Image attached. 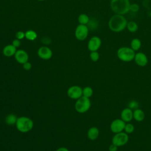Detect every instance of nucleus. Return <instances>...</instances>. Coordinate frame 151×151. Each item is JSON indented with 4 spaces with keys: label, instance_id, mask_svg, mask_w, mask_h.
<instances>
[{
    "label": "nucleus",
    "instance_id": "obj_31",
    "mask_svg": "<svg viewBox=\"0 0 151 151\" xmlns=\"http://www.w3.org/2000/svg\"><path fill=\"white\" fill-rule=\"evenodd\" d=\"M117 148H118V147L116 145H115L112 143L111 145H110L109 146V151H117Z\"/></svg>",
    "mask_w": 151,
    "mask_h": 151
},
{
    "label": "nucleus",
    "instance_id": "obj_21",
    "mask_svg": "<svg viewBox=\"0 0 151 151\" xmlns=\"http://www.w3.org/2000/svg\"><path fill=\"white\" fill-rule=\"evenodd\" d=\"M90 19L87 15L85 14H80L78 17V21L80 23V24L83 25H86L89 22Z\"/></svg>",
    "mask_w": 151,
    "mask_h": 151
},
{
    "label": "nucleus",
    "instance_id": "obj_20",
    "mask_svg": "<svg viewBox=\"0 0 151 151\" xmlns=\"http://www.w3.org/2000/svg\"><path fill=\"white\" fill-rule=\"evenodd\" d=\"M25 38L30 41H33L35 40L37 37V34L35 31L33 30H28L25 32Z\"/></svg>",
    "mask_w": 151,
    "mask_h": 151
},
{
    "label": "nucleus",
    "instance_id": "obj_4",
    "mask_svg": "<svg viewBox=\"0 0 151 151\" xmlns=\"http://www.w3.org/2000/svg\"><path fill=\"white\" fill-rule=\"evenodd\" d=\"M117 55L119 60L124 62H130L134 60L135 52L130 47H122L118 49Z\"/></svg>",
    "mask_w": 151,
    "mask_h": 151
},
{
    "label": "nucleus",
    "instance_id": "obj_14",
    "mask_svg": "<svg viewBox=\"0 0 151 151\" xmlns=\"http://www.w3.org/2000/svg\"><path fill=\"white\" fill-rule=\"evenodd\" d=\"M120 117L124 122L129 123L133 119V111L129 107L125 108L122 111Z\"/></svg>",
    "mask_w": 151,
    "mask_h": 151
},
{
    "label": "nucleus",
    "instance_id": "obj_29",
    "mask_svg": "<svg viewBox=\"0 0 151 151\" xmlns=\"http://www.w3.org/2000/svg\"><path fill=\"white\" fill-rule=\"evenodd\" d=\"M22 67H23V68L26 70V71H28L29 70H31V67H32V65L31 64V63L27 61L26 63H25L24 64H22Z\"/></svg>",
    "mask_w": 151,
    "mask_h": 151
},
{
    "label": "nucleus",
    "instance_id": "obj_5",
    "mask_svg": "<svg viewBox=\"0 0 151 151\" xmlns=\"http://www.w3.org/2000/svg\"><path fill=\"white\" fill-rule=\"evenodd\" d=\"M91 107L90 98L82 96L80 98L76 100L75 103V109L79 113L87 112Z\"/></svg>",
    "mask_w": 151,
    "mask_h": 151
},
{
    "label": "nucleus",
    "instance_id": "obj_6",
    "mask_svg": "<svg viewBox=\"0 0 151 151\" xmlns=\"http://www.w3.org/2000/svg\"><path fill=\"white\" fill-rule=\"evenodd\" d=\"M129 140V136L126 132H120L116 133L111 140L112 143L116 145L117 147H120L125 145Z\"/></svg>",
    "mask_w": 151,
    "mask_h": 151
},
{
    "label": "nucleus",
    "instance_id": "obj_1",
    "mask_svg": "<svg viewBox=\"0 0 151 151\" xmlns=\"http://www.w3.org/2000/svg\"><path fill=\"white\" fill-rule=\"evenodd\" d=\"M127 24V21L123 15L115 14L109 21V27L113 32H119L124 30Z\"/></svg>",
    "mask_w": 151,
    "mask_h": 151
},
{
    "label": "nucleus",
    "instance_id": "obj_32",
    "mask_svg": "<svg viewBox=\"0 0 151 151\" xmlns=\"http://www.w3.org/2000/svg\"><path fill=\"white\" fill-rule=\"evenodd\" d=\"M55 151H69V150L65 147H61L58 148Z\"/></svg>",
    "mask_w": 151,
    "mask_h": 151
},
{
    "label": "nucleus",
    "instance_id": "obj_10",
    "mask_svg": "<svg viewBox=\"0 0 151 151\" xmlns=\"http://www.w3.org/2000/svg\"><path fill=\"white\" fill-rule=\"evenodd\" d=\"M101 44V39L97 36H94L91 37L88 42L87 48L88 49L91 51H97Z\"/></svg>",
    "mask_w": 151,
    "mask_h": 151
},
{
    "label": "nucleus",
    "instance_id": "obj_28",
    "mask_svg": "<svg viewBox=\"0 0 151 151\" xmlns=\"http://www.w3.org/2000/svg\"><path fill=\"white\" fill-rule=\"evenodd\" d=\"M15 37L17 39L21 40H22V39H23L25 37V32H24L22 31H18L15 34Z\"/></svg>",
    "mask_w": 151,
    "mask_h": 151
},
{
    "label": "nucleus",
    "instance_id": "obj_17",
    "mask_svg": "<svg viewBox=\"0 0 151 151\" xmlns=\"http://www.w3.org/2000/svg\"><path fill=\"white\" fill-rule=\"evenodd\" d=\"M145 117L144 111L140 109H136L133 111V119L137 122H142L144 120Z\"/></svg>",
    "mask_w": 151,
    "mask_h": 151
},
{
    "label": "nucleus",
    "instance_id": "obj_18",
    "mask_svg": "<svg viewBox=\"0 0 151 151\" xmlns=\"http://www.w3.org/2000/svg\"><path fill=\"white\" fill-rule=\"evenodd\" d=\"M17 116L13 113H11L8 114L5 118V122L6 124L9 126H12V125H15V123L17 120Z\"/></svg>",
    "mask_w": 151,
    "mask_h": 151
},
{
    "label": "nucleus",
    "instance_id": "obj_7",
    "mask_svg": "<svg viewBox=\"0 0 151 151\" xmlns=\"http://www.w3.org/2000/svg\"><path fill=\"white\" fill-rule=\"evenodd\" d=\"M67 94L69 98L77 100L83 96V88L78 86H72L68 88Z\"/></svg>",
    "mask_w": 151,
    "mask_h": 151
},
{
    "label": "nucleus",
    "instance_id": "obj_13",
    "mask_svg": "<svg viewBox=\"0 0 151 151\" xmlns=\"http://www.w3.org/2000/svg\"><path fill=\"white\" fill-rule=\"evenodd\" d=\"M134 60L136 64L140 67H144L148 63L147 56L145 54L141 52L135 54Z\"/></svg>",
    "mask_w": 151,
    "mask_h": 151
},
{
    "label": "nucleus",
    "instance_id": "obj_11",
    "mask_svg": "<svg viewBox=\"0 0 151 151\" xmlns=\"http://www.w3.org/2000/svg\"><path fill=\"white\" fill-rule=\"evenodd\" d=\"M38 56L45 60H50L52 56V50L47 46H42L39 48L37 51Z\"/></svg>",
    "mask_w": 151,
    "mask_h": 151
},
{
    "label": "nucleus",
    "instance_id": "obj_12",
    "mask_svg": "<svg viewBox=\"0 0 151 151\" xmlns=\"http://www.w3.org/2000/svg\"><path fill=\"white\" fill-rule=\"evenodd\" d=\"M14 57L15 60L19 64H23L25 63L28 61L29 56L28 53L23 50H17Z\"/></svg>",
    "mask_w": 151,
    "mask_h": 151
},
{
    "label": "nucleus",
    "instance_id": "obj_33",
    "mask_svg": "<svg viewBox=\"0 0 151 151\" xmlns=\"http://www.w3.org/2000/svg\"><path fill=\"white\" fill-rule=\"evenodd\" d=\"M38 1H45V0H38Z\"/></svg>",
    "mask_w": 151,
    "mask_h": 151
},
{
    "label": "nucleus",
    "instance_id": "obj_9",
    "mask_svg": "<svg viewBox=\"0 0 151 151\" xmlns=\"http://www.w3.org/2000/svg\"><path fill=\"white\" fill-rule=\"evenodd\" d=\"M126 122L121 119H117L114 120L110 124V128L111 131L114 133H117L123 132L124 129Z\"/></svg>",
    "mask_w": 151,
    "mask_h": 151
},
{
    "label": "nucleus",
    "instance_id": "obj_23",
    "mask_svg": "<svg viewBox=\"0 0 151 151\" xmlns=\"http://www.w3.org/2000/svg\"><path fill=\"white\" fill-rule=\"evenodd\" d=\"M93 94V90L90 86H86L83 88V96L90 98Z\"/></svg>",
    "mask_w": 151,
    "mask_h": 151
},
{
    "label": "nucleus",
    "instance_id": "obj_2",
    "mask_svg": "<svg viewBox=\"0 0 151 151\" xmlns=\"http://www.w3.org/2000/svg\"><path fill=\"white\" fill-rule=\"evenodd\" d=\"M129 0H111L110 7L116 14L124 15L130 11Z\"/></svg>",
    "mask_w": 151,
    "mask_h": 151
},
{
    "label": "nucleus",
    "instance_id": "obj_3",
    "mask_svg": "<svg viewBox=\"0 0 151 151\" xmlns=\"http://www.w3.org/2000/svg\"><path fill=\"white\" fill-rule=\"evenodd\" d=\"M15 126L19 132L21 133H27L32 129L34 122L28 117L21 116L18 117Z\"/></svg>",
    "mask_w": 151,
    "mask_h": 151
},
{
    "label": "nucleus",
    "instance_id": "obj_8",
    "mask_svg": "<svg viewBox=\"0 0 151 151\" xmlns=\"http://www.w3.org/2000/svg\"><path fill=\"white\" fill-rule=\"evenodd\" d=\"M88 34V28L86 25L79 24L75 30V37L80 40L83 41L86 39Z\"/></svg>",
    "mask_w": 151,
    "mask_h": 151
},
{
    "label": "nucleus",
    "instance_id": "obj_30",
    "mask_svg": "<svg viewBox=\"0 0 151 151\" xmlns=\"http://www.w3.org/2000/svg\"><path fill=\"white\" fill-rule=\"evenodd\" d=\"M12 44L14 47H15L16 48H18V47H19L21 45V41H20L19 40L16 38V39H15V40H13Z\"/></svg>",
    "mask_w": 151,
    "mask_h": 151
},
{
    "label": "nucleus",
    "instance_id": "obj_27",
    "mask_svg": "<svg viewBox=\"0 0 151 151\" xmlns=\"http://www.w3.org/2000/svg\"><path fill=\"white\" fill-rule=\"evenodd\" d=\"M139 106V104L136 101H134V100H133V101H131L129 104V107L130 109H131L132 110V109H137V107Z\"/></svg>",
    "mask_w": 151,
    "mask_h": 151
},
{
    "label": "nucleus",
    "instance_id": "obj_19",
    "mask_svg": "<svg viewBox=\"0 0 151 151\" xmlns=\"http://www.w3.org/2000/svg\"><path fill=\"white\" fill-rule=\"evenodd\" d=\"M142 45V42L138 38H134L131 41L130 48L134 51L139 50Z\"/></svg>",
    "mask_w": 151,
    "mask_h": 151
},
{
    "label": "nucleus",
    "instance_id": "obj_22",
    "mask_svg": "<svg viewBox=\"0 0 151 151\" xmlns=\"http://www.w3.org/2000/svg\"><path fill=\"white\" fill-rule=\"evenodd\" d=\"M126 28L130 32H135L138 29V25L134 21H129L127 22Z\"/></svg>",
    "mask_w": 151,
    "mask_h": 151
},
{
    "label": "nucleus",
    "instance_id": "obj_26",
    "mask_svg": "<svg viewBox=\"0 0 151 151\" xmlns=\"http://www.w3.org/2000/svg\"><path fill=\"white\" fill-rule=\"evenodd\" d=\"M139 10V6L137 4H130V11L133 12H136Z\"/></svg>",
    "mask_w": 151,
    "mask_h": 151
},
{
    "label": "nucleus",
    "instance_id": "obj_24",
    "mask_svg": "<svg viewBox=\"0 0 151 151\" xmlns=\"http://www.w3.org/2000/svg\"><path fill=\"white\" fill-rule=\"evenodd\" d=\"M134 130V127L132 123H127V124H126L124 130L126 133L127 134L132 133V132H133Z\"/></svg>",
    "mask_w": 151,
    "mask_h": 151
},
{
    "label": "nucleus",
    "instance_id": "obj_16",
    "mask_svg": "<svg viewBox=\"0 0 151 151\" xmlns=\"http://www.w3.org/2000/svg\"><path fill=\"white\" fill-rule=\"evenodd\" d=\"M87 135L90 140H95L99 136V130L97 127H91L88 130Z\"/></svg>",
    "mask_w": 151,
    "mask_h": 151
},
{
    "label": "nucleus",
    "instance_id": "obj_15",
    "mask_svg": "<svg viewBox=\"0 0 151 151\" xmlns=\"http://www.w3.org/2000/svg\"><path fill=\"white\" fill-rule=\"evenodd\" d=\"M16 51L17 48L14 47L12 44H9L6 45L2 50L3 54L8 57H10L14 55Z\"/></svg>",
    "mask_w": 151,
    "mask_h": 151
},
{
    "label": "nucleus",
    "instance_id": "obj_25",
    "mask_svg": "<svg viewBox=\"0 0 151 151\" xmlns=\"http://www.w3.org/2000/svg\"><path fill=\"white\" fill-rule=\"evenodd\" d=\"M90 57L91 61L94 62H96L99 60L100 55L99 53L96 51H91L90 54Z\"/></svg>",
    "mask_w": 151,
    "mask_h": 151
}]
</instances>
